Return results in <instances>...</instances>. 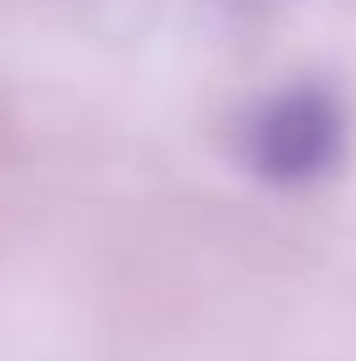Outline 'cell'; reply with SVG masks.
<instances>
[{
  "label": "cell",
  "instance_id": "1",
  "mask_svg": "<svg viewBox=\"0 0 356 361\" xmlns=\"http://www.w3.org/2000/svg\"><path fill=\"white\" fill-rule=\"evenodd\" d=\"M346 105L330 84H288L267 94L241 126V163L273 189H309L346 157Z\"/></svg>",
  "mask_w": 356,
  "mask_h": 361
}]
</instances>
